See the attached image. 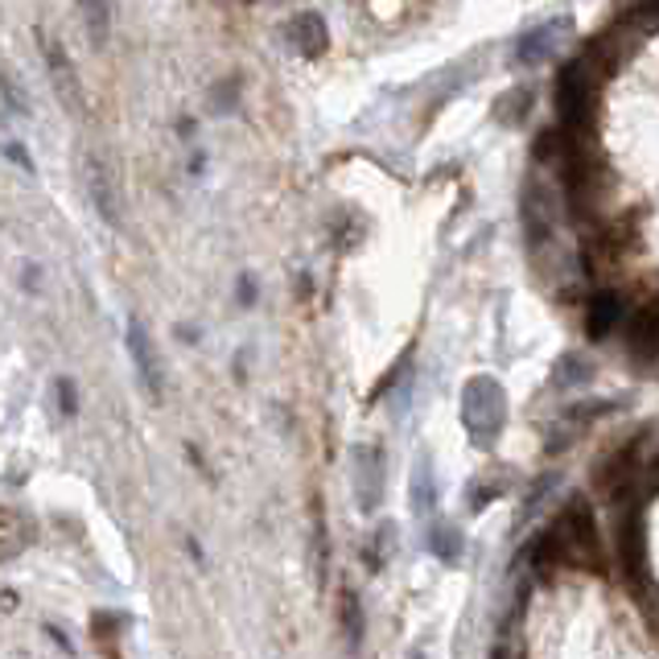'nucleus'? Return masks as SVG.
Returning a JSON list of instances; mask_svg holds the SVG:
<instances>
[{"mask_svg": "<svg viewBox=\"0 0 659 659\" xmlns=\"http://www.w3.org/2000/svg\"><path fill=\"white\" fill-rule=\"evenodd\" d=\"M536 561H557V565H589L598 561V532H594V520L585 511L582 499H573L557 524L548 527L545 540H536Z\"/></svg>", "mask_w": 659, "mask_h": 659, "instance_id": "f257e3e1", "label": "nucleus"}, {"mask_svg": "<svg viewBox=\"0 0 659 659\" xmlns=\"http://www.w3.org/2000/svg\"><path fill=\"white\" fill-rule=\"evenodd\" d=\"M462 425L474 446H490L508 425V392L495 376H474L462 388Z\"/></svg>", "mask_w": 659, "mask_h": 659, "instance_id": "f03ea898", "label": "nucleus"}, {"mask_svg": "<svg viewBox=\"0 0 659 659\" xmlns=\"http://www.w3.org/2000/svg\"><path fill=\"white\" fill-rule=\"evenodd\" d=\"M38 41H41V58H46V71H50V87H54L58 103H62L71 115H83L87 95H83V78H78L75 62L66 54V46L58 38H50L46 29H38Z\"/></svg>", "mask_w": 659, "mask_h": 659, "instance_id": "7ed1b4c3", "label": "nucleus"}, {"mask_svg": "<svg viewBox=\"0 0 659 659\" xmlns=\"http://www.w3.org/2000/svg\"><path fill=\"white\" fill-rule=\"evenodd\" d=\"M589 75H594V62L582 58V62L565 66V75L557 78V108H561L565 129H582L589 120V103H594V78Z\"/></svg>", "mask_w": 659, "mask_h": 659, "instance_id": "20e7f679", "label": "nucleus"}, {"mask_svg": "<svg viewBox=\"0 0 659 659\" xmlns=\"http://www.w3.org/2000/svg\"><path fill=\"white\" fill-rule=\"evenodd\" d=\"M619 561L626 582L643 589V582H647V520L639 508L619 515Z\"/></svg>", "mask_w": 659, "mask_h": 659, "instance_id": "39448f33", "label": "nucleus"}, {"mask_svg": "<svg viewBox=\"0 0 659 659\" xmlns=\"http://www.w3.org/2000/svg\"><path fill=\"white\" fill-rule=\"evenodd\" d=\"M355 503L363 515H376L383 503V453L379 446L355 450Z\"/></svg>", "mask_w": 659, "mask_h": 659, "instance_id": "423d86ee", "label": "nucleus"}, {"mask_svg": "<svg viewBox=\"0 0 659 659\" xmlns=\"http://www.w3.org/2000/svg\"><path fill=\"white\" fill-rule=\"evenodd\" d=\"M124 346H129V358H132V367H136V376H141V383H145V392H149L152 400H161V363H157V351H152L145 321H136V318L129 321Z\"/></svg>", "mask_w": 659, "mask_h": 659, "instance_id": "0eeeda50", "label": "nucleus"}, {"mask_svg": "<svg viewBox=\"0 0 659 659\" xmlns=\"http://www.w3.org/2000/svg\"><path fill=\"white\" fill-rule=\"evenodd\" d=\"M87 194H91L99 219L108 227L120 223V186H115V173L103 157H87Z\"/></svg>", "mask_w": 659, "mask_h": 659, "instance_id": "6e6552de", "label": "nucleus"}, {"mask_svg": "<svg viewBox=\"0 0 659 659\" xmlns=\"http://www.w3.org/2000/svg\"><path fill=\"white\" fill-rule=\"evenodd\" d=\"M548 186L545 182H527L524 198H520V219H524V235L532 247H540L552 235V207H548Z\"/></svg>", "mask_w": 659, "mask_h": 659, "instance_id": "1a4fd4ad", "label": "nucleus"}, {"mask_svg": "<svg viewBox=\"0 0 659 659\" xmlns=\"http://www.w3.org/2000/svg\"><path fill=\"white\" fill-rule=\"evenodd\" d=\"M565 29H569V17L545 21L540 29L524 34V38H520V46H515V62H524V66H540V62L552 54V46H557V38H561Z\"/></svg>", "mask_w": 659, "mask_h": 659, "instance_id": "9d476101", "label": "nucleus"}, {"mask_svg": "<svg viewBox=\"0 0 659 659\" xmlns=\"http://www.w3.org/2000/svg\"><path fill=\"white\" fill-rule=\"evenodd\" d=\"M289 38L293 46L302 50V54H321L326 50V41H330V29H326V21L318 13H297V17L289 21Z\"/></svg>", "mask_w": 659, "mask_h": 659, "instance_id": "9b49d317", "label": "nucleus"}, {"mask_svg": "<svg viewBox=\"0 0 659 659\" xmlns=\"http://www.w3.org/2000/svg\"><path fill=\"white\" fill-rule=\"evenodd\" d=\"M619 321H622L619 293H598V297L589 302V314H585V334L598 342V339H606V334H610Z\"/></svg>", "mask_w": 659, "mask_h": 659, "instance_id": "f8f14e48", "label": "nucleus"}, {"mask_svg": "<svg viewBox=\"0 0 659 659\" xmlns=\"http://www.w3.org/2000/svg\"><path fill=\"white\" fill-rule=\"evenodd\" d=\"M413 511L420 515V520L437 511L434 462H429V457H416V466H413Z\"/></svg>", "mask_w": 659, "mask_h": 659, "instance_id": "ddd939ff", "label": "nucleus"}, {"mask_svg": "<svg viewBox=\"0 0 659 659\" xmlns=\"http://www.w3.org/2000/svg\"><path fill=\"white\" fill-rule=\"evenodd\" d=\"M462 532H457V524H450V520H434L429 524V548H434L437 561H446V565H453L457 557H462Z\"/></svg>", "mask_w": 659, "mask_h": 659, "instance_id": "4468645a", "label": "nucleus"}, {"mask_svg": "<svg viewBox=\"0 0 659 659\" xmlns=\"http://www.w3.org/2000/svg\"><path fill=\"white\" fill-rule=\"evenodd\" d=\"M78 9H83V25H87L95 46H108V38H112V0H78Z\"/></svg>", "mask_w": 659, "mask_h": 659, "instance_id": "2eb2a0df", "label": "nucleus"}, {"mask_svg": "<svg viewBox=\"0 0 659 659\" xmlns=\"http://www.w3.org/2000/svg\"><path fill=\"white\" fill-rule=\"evenodd\" d=\"M527 112H532V91H527V87H511V91H503L495 99V120L508 124V129L524 124Z\"/></svg>", "mask_w": 659, "mask_h": 659, "instance_id": "dca6fc26", "label": "nucleus"}, {"mask_svg": "<svg viewBox=\"0 0 659 659\" xmlns=\"http://www.w3.org/2000/svg\"><path fill=\"white\" fill-rule=\"evenodd\" d=\"M631 346L635 351H656L659 346V305H647L631 318Z\"/></svg>", "mask_w": 659, "mask_h": 659, "instance_id": "f3484780", "label": "nucleus"}, {"mask_svg": "<svg viewBox=\"0 0 659 659\" xmlns=\"http://www.w3.org/2000/svg\"><path fill=\"white\" fill-rule=\"evenodd\" d=\"M342 631H346L351 647L363 643V602H358L355 589H342Z\"/></svg>", "mask_w": 659, "mask_h": 659, "instance_id": "a211bd4d", "label": "nucleus"}, {"mask_svg": "<svg viewBox=\"0 0 659 659\" xmlns=\"http://www.w3.org/2000/svg\"><path fill=\"white\" fill-rule=\"evenodd\" d=\"M388 545H395V527H392V524H379L376 540H371V552H367V561H371V569L383 565V557L392 552V548H388Z\"/></svg>", "mask_w": 659, "mask_h": 659, "instance_id": "6ab92c4d", "label": "nucleus"}, {"mask_svg": "<svg viewBox=\"0 0 659 659\" xmlns=\"http://www.w3.org/2000/svg\"><path fill=\"white\" fill-rule=\"evenodd\" d=\"M54 395H58V408L62 416H75L78 413V392H75V379H54Z\"/></svg>", "mask_w": 659, "mask_h": 659, "instance_id": "aec40b11", "label": "nucleus"}, {"mask_svg": "<svg viewBox=\"0 0 659 659\" xmlns=\"http://www.w3.org/2000/svg\"><path fill=\"white\" fill-rule=\"evenodd\" d=\"M585 376H589V367H585L577 355L561 358V367H557V383H561V388H565V383H577V379H585Z\"/></svg>", "mask_w": 659, "mask_h": 659, "instance_id": "412c9836", "label": "nucleus"}, {"mask_svg": "<svg viewBox=\"0 0 659 659\" xmlns=\"http://www.w3.org/2000/svg\"><path fill=\"white\" fill-rule=\"evenodd\" d=\"M4 103H9V112H13V115H25V112H29V103L21 99L17 78H13V75H4Z\"/></svg>", "mask_w": 659, "mask_h": 659, "instance_id": "4be33fe9", "label": "nucleus"}, {"mask_svg": "<svg viewBox=\"0 0 659 659\" xmlns=\"http://www.w3.org/2000/svg\"><path fill=\"white\" fill-rule=\"evenodd\" d=\"M4 152H9V157H13V161H17V166H21V170H25V173H34V157H29V152L21 149L17 141H9V149H4Z\"/></svg>", "mask_w": 659, "mask_h": 659, "instance_id": "5701e85b", "label": "nucleus"}, {"mask_svg": "<svg viewBox=\"0 0 659 659\" xmlns=\"http://www.w3.org/2000/svg\"><path fill=\"white\" fill-rule=\"evenodd\" d=\"M252 297H256V289H252V277H244V281H240V302L252 305Z\"/></svg>", "mask_w": 659, "mask_h": 659, "instance_id": "b1692460", "label": "nucleus"}, {"mask_svg": "<svg viewBox=\"0 0 659 659\" xmlns=\"http://www.w3.org/2000/svg\"><path fill=\"white\" fill-rule=\"evenodd\" d=\"M408 659H425V651H413V656H408Z\"/></svg>", "mask_w": 659, "mask_h": 659, "instance_id": "393cba45", "label": "nucleus"}, {"mask_svg": "<svg viewBox=\"0 0 659 659\" xmlns=\"http://www.w3.org/2000/svg\"><path fill=\"white\" fill-rule=\"evenodd\" d=\"M499 659H508V651H499Z\"/></svg>", "mask_w": 659, "mask_h": 659, "instance_id": "a878e982", "label": "nucleus"}]
</instances>
